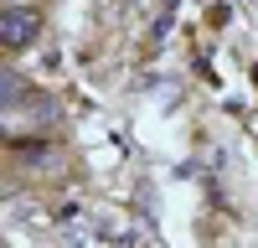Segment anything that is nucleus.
Masks as SVG:
<instances>
[{"label":"nucleus","mask_w":258,"mask_h":248,"mask_svg":"<svg viewBox=\"0 0 258 248\" xmlns=\"http://www.w3.org/2000/svg\"><path fill=\"white\" fill-rule=\"evenodd\" d=\"M0 109H31L36 119H52V98H41L21 73H0Z\"/></svg>","instance_id":"nucleus-1"},{"label":"nucleus","mask_w":258,"mask_h":248,"mask_svg":"<svg viewBox=\"0 0 258 248\" xmlns=\"http://www.w3.org/2000/svg\"><path fill=\"white\" fill-rule=\"evenodd\" d=\"M36 36H41V16H36L31 6H11V11H0V47L21 52V47H31Z\"/></svg>","instance_id":"nucleus-2"}]
</instances>
